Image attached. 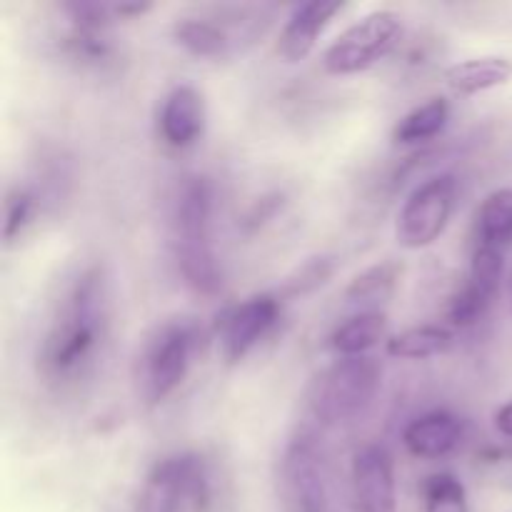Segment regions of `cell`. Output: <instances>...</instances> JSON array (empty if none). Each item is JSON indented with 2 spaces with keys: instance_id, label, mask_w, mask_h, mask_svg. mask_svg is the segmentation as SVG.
<instances>
[{
  "instance_id": "6da1fadb",
  "label": "cell",
  "mask_w": 512,
  "mask_h": 512,
  "mask_svg": "<svg viewBox=\"0 0 512 512\" xmlns=\"http://www.w3.org/2000/svg\"><path fill=\"white\" fill-rule=\"evenodd\" d=\"M110 333V283L103 265L80 270L58 300L38 348V375L50 390H75L98 368Z\"/></svg>"
},
{
  "instance_id": "7a4b0ae2",
  "label": "cell",
  "mask_w": 512,
  "mask_h": 512,
  "mask_svg": "<svg viewBox=\"0 0 512 512\" xmlns=\"http://www.w3.org/2000/svg\"><path fill=\"white\" fill-rule=\"evenodd\" d=\"M215 190L205 175H188L173 200V255L185 285L200 295H218L223 270L213 243Z\"/></svg>"
},
{
  "instance_id": "3957f363",
  "label": "cell",
  "mask_w": 512,
  "mask_h": 512,
  "mask_svg": "<svg viewBox=\"0 0 512 512\" xmlns=\"http://www.w3.org/2000/svg\"><path fill=\"white\" fill-rule=\"evenodd\" d=\"M200 345V328L190 318L158 325L145 340L135 363V388L148 408L165 403L185 383Z\"/></svg>"
},
{
  "instance_id": "277c9868",
  "label": "cell",
  "mask_w": 512,
  "mask_h": 512,
  "mask_svg": "<svg viewBox=\"0 0 512 512\" xmlns=\"http://www.w3.org/2000/svg\"><path fill=\"white\" fill-rule=\"evenodd\" d=\"M383 368L375 358H340L315 375L308 390V408L320 425L358 420L378 398Z\"/></svg>"
},
{
  "instance_id": "5b68a950",
  "label": "cell",
  "mask_w": 512,
  "mask_h": 512,
  "mask_svg": "<svg viewBox=\"0 0 512 512\" xmlns=\"http://www.w3.org/2000/svg\"><path fill=\"white\" fill-rule=\"evenodd\" d=\"M213 503V468L205 455L185 450L150 468L140 488L138 512H210Z\"/></svg>"
},
{
  "instance_id": "8992f818",
  "label": "cell",
  "mask_w": 512,
  "mask_h": 512,
  "mask_svg": "<svg viewBox=\"0 0 512 512\" xmlns=\"http://www.w3.org/2000/svg\"><path fill=\"white\" fill-rule=\"evenodd\" d=\"M275 493L283 512H328V455L318 435L298 430L285 443L275 473Z\"/></svg>"
},
{
  "instance_id": "52a82bcc",
  "label": "cell",
  "mask_w": 512,
  "mask_h": 512,
  "mask_svg": "<svg viewBox=\"0 0 512 512\" xmlns=\"http://www.w3.org/2000/svg\"><path fill=\"white\" fill-rule=\"evenodd\" d=\"M403 18L388 8L373 10L343 30L323 53V68L330 75H358L378 65L398 48Z\"/></svg>"
},
{
  "instance_id": "ba28073f",
  "label": "cell",
  "mask_w": 512,
  "mask_h": 512,
  "mask_svg": "<svg viewBox=\"0 0 512 512\" xmlns=\"http://www.w3.org/2000/svg\"><path fill=\"white\" fill-rule=\"evenodd\" d=\"M63 30L60 48L65 58L85 70H108L118 63V43L113 33V3H90V0H70L60 3Z\"/></svg>"
},
{
  "instance_id": "9c48e42d",
  "label": "cell",
  "mask_w": 512,
  "mask_h": 512,
  "mask_svg": "<svg viewBox=\"0 0 512 512\" xmlns=\"http://www.w3.org/2000/svg\"><path fill=\"white\" fill-rule=\"evenodd\" d=\"M455 203L458 178L453 173L430 175L428 180L415 185L395 220V240L400 248L423 250L440 240L453 218Z\"/></svg>"
},
{
  "instance_id": "30bf717a",
  "label": "cell",
  "mask_w": 512,
  "mask_h": 512,
  "mask_svg": "<svg viewBox=\"0 0 512 512\" xmlns=\"http://www.w3.org/2000/svg\"><path fill=\"white\" fill-rule=\"evenodd\" d=\"M278 295L260 293L253 298L243 300L220 320V355L228 365L240 363L248 358L280 320Z\"/></svg>"
},
{
  "instance_id": "8fae6325",
  "label": "cell",
  "mask_w": 512,
  "mask_h": 512,
  "mask_svg": "<svg viewBox=\"0 0 512 512\" xmlns=\"http://www.w3.org/2000/svg\"><path fill=\"white\" fill-rule=\"evenodd\" d=\"M350 493L358 512H398L395 460L380 443L355 450L350 463Z\"/></svg>"
},
{
  "instance_id": "7c38bea8",
  "label": "cell",
  "mask_w": 512,
  "mask_h": 512,
  "mask_svg": "<svg viewBox=\"0 0 512 512\" xmlns=\"http://www.w3.org/2000/svg\"><path fill=\"white\" fill-rule=\"evenodd\" d=\"M233 20V18H230ZM220 15H188L173 23V40L193 58L223 60L235 53L238 40H250L263 28H238Z\"/></svg>"
},
{
  "instance_id": "4fadbf2b",
  "label": "cell",
  "mask_w": 512,
  "mask_h": 512,
  "mask_svg": "<svg viewBox=\"0 0 512 512\" xmlns=\"http://www.w3.org/2000/svg\"><path fill=\"white\" fill-rule=\"evenodd\" d=\"M205 120V98L195 85L180 83L168 90L158 110V135L168 148L188 150L203 138Z\"/></svg>"
},
{
  "instance_id": "5bb4252c",
  "label": "cell",
  "mask_w": 512,
  "mask_h": 512,
  "mask_svg": "<svg viewBox=\"0 0 512 512\" xmlns=\"http://www.w3.org/2000/svg\"><path fill=\"white\" fill-rule=\"evenodd\" d=\"M343 10L345 3H338V0H310V3L295 5L278 35L280 58L285 63H300V60L308 58L315 45H318L320 35L325 33V28Z\"/></svg>"
},
{
  "instance_id": "9a60e30c",
  "label": "cell",
  "mask_w": 512,
  "mask_h": 512,
  "mask_svg": "<svg viewBox=\"0 0 512 512\" xmlns=\"http://www.w3.org/2000/svg\"><path fill=\"white\" fill-rule=\"evenodd\" d=\"M465 435L463 420L450 410H430L410 420L403 430V445L413 458L440 460L448 458Z\"/></svg>"
},
{
  "instance_id": "2e32d148",
  "label": "cell",
  "mask_w": 512,
  "mask_h": 512,
  "mask_svg": "<svg viewBox=\"0 0 512 512\" xmlns=\"http://www.w3.org/2000/svg\"><path fill=\"white\" fill-rule=\"evenodd\" d=\"M445 83L458 95H478L500 88L512 80V60L503 55H480L448 65L443 73Z\"/></svg>"
},
{
  "instance_id": "e0dca14e",
  "label": "cell",
  "mask_w": 512,
  "mask_h": 512,
  "mask_svg": "<svg viewBox=\"0 0 512 512\" xmlns=\"http://www.w3.org/2000/svg\"><path fill=\"white\" fill-rule=\"evenodd\" d=\"M388 338V318L380 310H363L345 320L330 335V348L340 358H365Z\"/></svg>"
},
{
  "instance_id": "ac0fdd59",
  "label": "cell",
  "mask_w": 512,
  "mask_h": 512,
  "mask_svg": "<svg viewBox=\"0 0 512 512\" xmlns=\"http://www.w3.org/2000/svg\"><path fill=\"white\" fill-rule=\"evenodd\" d=\"M450 120V103L443 95L428 98L425 103L415 105L410 113L395 123L393 143L398 145H425L438 138Z\"/></svg>"
},
{
  "instance_id": "d6986e66",
  "label": "cell",
  "mask_w": 512,
  "mask_h": 512,
  "mask_svg": "<svg viewBox=\"0 0 512 512\" xmlns=\"http://www.w3.org/2000/svg\"><path fill=\"white\" fill-rule=\"evenodd\" d=\"M478 245L505 250L512 245V188H498L485 195L478 208Z\"/></svg>"
},
{
  "instance_id": "ffe728a7",
  "label": "cell",
  "mask_w": 512,
  "mask_h": 512,
  "mask_svg": "<svg viewBox=\"0 0 512 512\" xmlns=\"http://www.w3.org/2000/svg\"><path fill=\"white\" fill-rule=\"evenodd\" d=\"M453 348V333L443 325H418L385 340V353L400 360H428Z\"/></svg>"
},
{
  "instance_id": "44dd1931",
  "label": "cell",
  "mask_w": 512,
  "mask_h": 512,
  "mask_svg": "<svg viewBox=\"0 0 512 512\" xmlns=\"http://www.w3.org/2000/svg\"><path fill=\"white\" fill-rule=\"evenodd\" d=\"M400 275H403V263L398 260H383L378 265H370L368 270L350 280V285L345 288V300L355 305L383 303L393 295Z\"/></svg>"
},
{
  "instance_id": "7402d4cb",
  "label": "cell",
  "mask_w": 512,
  "mask_h": 512,
  "mask_svg": "<svg viewBox=\"0 0 512 512\" xmlns=\"http://www.w3.org/2000/svg\"><path fill=\"white\" fill-rule=\"evenodd\" d=\"M423 512H470L468 490L453 473H433L423 483Z\"/></svg>"
},
{
  "instance_id": "603a6c76",
  "label": "cell",
  "mask_w": 512,
  "mask_h": 512,
  "mask_svg": "<svg viewBox=\"0 0 512 512\" xmlns=\"http://www.w3.org/2000/svg\"><path fill=\"white\" fill-rule=\"evenodd\" d=\"M38 193L30 188H10L5 195V220H3V240L5 243H15L20 235L25 233L30 223H33L35 213H38Z\"/></svg>"
},
{
  "instance_id": "cb8c5ba5",
  "label": "cell",
  "mask_w": 512,
  "mask_h": 512,
  "mask_svg": "<svg viewBox=\"0 0 512 512\" xmlns=\"http://www.w3.org/2000/svg\"><path fill=\"white\" fill-rule=\"evenodd\" d=\"M503 270H505L503 250L475 245L473 260H470L468 283H473L475 288L483 290L488 298L495 300V295H498L500 290V283H503Z\"/></svg>"
},
{
  "instance_id": "d4e9b609",
  "label": "cell",
  "mask_w": 512,
  "mask_h": 512,
  "mask_svg": "<svg viewBox=\"0 0 512 512\" xmlns=\"http://www.w3.org/2000/svg\"><path fill=\"white\" fill-rule=\"evenodd\" d=\"M490 305H493V298H488L483 290H478L473 283L465 280L463 288L450 298L445 315H448L450 325H455V328H473L475 323L485 318Z\"/></svg>"
},
{
  "instance_id": "484cf974",
  "label": "cell",
  "mask_w": 512,
  "mask_h": 512,
  "mask_svg": "<svg viewBox=\"0 0 512 512\" xmlns=\"http://www.w3.org/2000/svg\"><path fill=\"white\" fill-rule=\"evenodd\" d=\"M333 275V260L330 258H313L308 260V263L303 265V268H298V273L293 275V278H288V283H285V295H303V293H310V290L320 288V285L325 283V280Z\"/></svg>"
},
{
  "instance_id": "4316f807",
  "label": "cell",
  "mask_w": 512,
  "mask_h": 512,
  "mask_svg": "<svg viewBox=\"0 0 512 512\" xmlns=\"http://www.w3.org/2000/svg\"><path fill=\"white\" fill-rule=\"evenodd\" d=\"M153 10V3H113L115 18H138Z\"/></svg>"
},
{
  "instance_id": "83f0119b",
  "label": "cell",
  "mask_w": 512,
  "mask_h": 512,
  "mask_svg": "<svg viewBox=\"0 0 512 512\" xmlns=\"http://www.w3.org/2000/svg\"><path fill=\"white\" fill-rule=\"evenodd\" d=\"M495 428H498V433L505 435V438H512V400L495 413Z\"/></svg>"
}]
</instances>
